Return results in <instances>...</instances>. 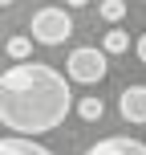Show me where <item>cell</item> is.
Returning a JSON list of instances; mask_svg holds the SVG:
<instances>
[{"label": "cell", "mask_w": 146, "mask_h": 155, "mask_svg": "<svg viewBox=\"0 0 146 155\" xmlns=\"http://www.w3.org/2000/svg\"><path fill=\"white\" fill-rule=\"evenodd\" d=\"M73 37V16L57 4H45L33 12V25H29V41L37 45H65Z\"/></svg>", "instance_id": "cell-2"}, {"label": "cell", "mask_w": 146, "mask_h": 155, "mask_svg": "<svg viewBox=\"0 0 146 155\" xmlns=\"http://www.w3.org/2000/svg\"><path fill=\"white\" fill-rule=\"evenodd\" d=\"M69 110L73 94L61 70L45 61H16L0 74V127H8L16 139L57 131Z\"/></svg>", "instance_id": "cell-1"}, {"label": "cell", "mask_w": 146, "mask_h": 155, "mask_svg": "<svg viewBox=\"0 0 146 155\" xmlns=\"http://www.w3.org/2000/svg\"><path fill=\"white\" fill-rule=\"evenodd\" d=\"M106 74H110V57L101 53L98 45L73 49L69 61H65V82H77V86H98Z\"/></svg>", "instance_id": "cell-3"}, {"label": "cell", "mask_w": 146, "mask_h": 155, "mask_svg": "<svg viewBox=\"0 0 146 155\" xmlns=\"http://www.w3.org/2000/svg\"><path fill=\"white\" fill-rule=\"evenodd\" d=\"M0 4H16V0H0Z\"/></svg>", "instance_id": "cell-13"}, {"label": "cell", "mask_w": 146, "mask_h": 155, "mask_svg": "<svg viewBox=\"0 0 146 155\" xmlns=\"http://www.w3.org/2000/svg\"><path fill=\"white\" fill-rule=\"evenodd\" d=\"M126 49H130V33L114 25V29H110L106 37H101V53L110 57V53H126Z\"/></svg>", "instance_id": "cell-7"}, {"label": "cell", "mask_w": 146, "mask_h": 155, "mask_svg": "<svg viewBox=\"0 0 146 155\" xmlns=\"http://www.w3.org/2000/svg\"><path fill=\"white\" fill-rule=\"evenodd\" d=\"M4 53L12 57V61H29L33 41H29V37H8V41H4Z\"/></svg>", "instance_id": "cell-9"}, {"label": "cell", "mask_w": 146, "mask_h": 155, "mask_svg": "<svg viewBox=\"0 0 146 155\" xmlns=\"http://www.w3.org/2000/svg\"><path fill=\"white\" fill-rule=\"evenodd\" d=\"M65 4H69V8H85L89 0H65Z\"/></svg>", "instance_id": "cell-12"}, {"label": "cell", "mask_w": 146, "mask_h": 155, "mask_svg": "<svg viewBox=\"0 0 146 155\" xmlns=\"http://www.w3.org/2000/svg\"><path fill=\"white\" fill-rule=\"evenodd\" d=\"M118 110L126 123H146V86H126L118 94Z\"/></svg>", "instance_id": "cell-4"}, {"label": "cell", "mask_w": 146, "mask_h": 155, "mask_svg": "<svg viewBox=\"0 0 146 155\" xmlns=\"http://www.w3.org/2000/svg\"><path fill=\"white\" fill-rule=\"evenodd\" d=\"M85 155H146V143L130 139V135H110V139L93 143Z\"/></svg>", "instance_id": "cell-5"}, {"label": "cell", "mask_w": 146, "mask_h": 155, "mask_svg": "<svg viewBox=\"0 0 146 155\" xmlns=\"http://www.w3.org/2000/svg\"><path fill=\"white\" fill-rule=\"evenodd\" d=\"M0 155H53L45 147V143L37 139H16V135H8V139H0Z\"/></svg>", "instance_id": "cell-6"}, {"label": "cell", "mask_w": 146, "mask_h": 155, "mask_svg": "<svg viewBox=\"0 0 146 155\" xmlns=\"http://www.w3.org/2000/svg\"><path fill=\"white\" fill-rule=\"evenodd\" d=\"M134 49H138V61L146 65V33H142V37H138V45H134Z\"/></svg>", "instance_id": "cell-11"}, {"label": "cell", "mask_w": 146, "mask_h": 155, "mask_svg": "<svg viewBox=\"0 0 146 155\" xmlns=\"http://www.w3.org/2000/svg\"><path fill=\"white\" fill-rule=\"evenodd\" d=\"M98 16L110 21V29H114V25L126 16V4H122V0H101V4H98Z\"/></svg>", "instance_id": "cell-10"}, {"label": "cell", "mask_w": 146, "mask_h": 155, "mask_svg": "<svg viewBox=\"0 0 146 155\" xmlns=\"http://www.w3.org/2000/svg\"><path fill=\"white\" fill-rule=\"evenodd\" d=\"M73 110H77V118H85V123H98V118L106 114V102H98V98H73Z\"/></svg>", "instance_id": "cell-8"}]
</instances>
